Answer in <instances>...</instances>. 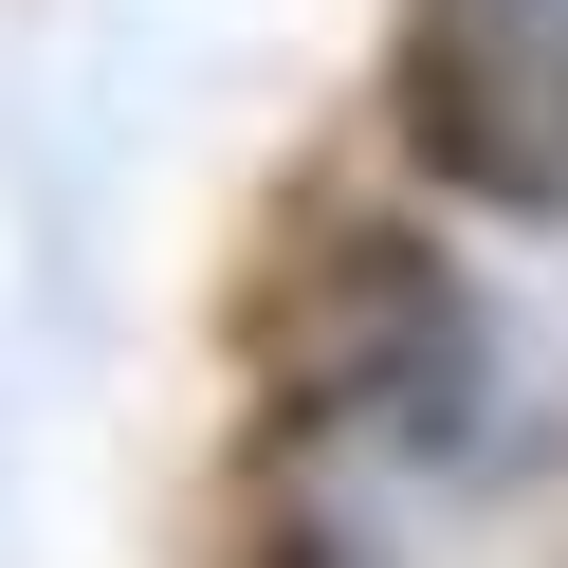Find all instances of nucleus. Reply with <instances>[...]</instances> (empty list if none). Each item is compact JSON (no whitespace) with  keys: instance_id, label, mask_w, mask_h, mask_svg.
<instances>
[{"instance_id":"1","label":"nucleus","mask_w":568,"mask_h":568,"mask_svg":"<svg viewBox=\"0 0 568 568\" xmlns=\"http://www.w3.org/2000/svg\"><path fill=\"white\" fill-rule=\"evenodd\" d=\"M385 111L440 202L568 221V0H404Z\"/></svg>"},{"instance_id":"2","label":"nucleus","mask_w":568,"mask_h":568,"mask_svg":"<svg viewBox=\"0 0 568 568\" xmlns=\"http://www.w3.org/2000/svg\"><path fill=\"white\" fill-rule=\"evenodd\" d=\"M294 404L312 422H385V440H440L477 404V312H458V275L422 239H331V275L294 312Z\"/></svg>"}]
</instances>
